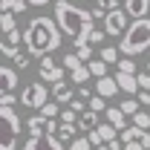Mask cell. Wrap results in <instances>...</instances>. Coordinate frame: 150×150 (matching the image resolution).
<instances>
[{
  "mask_svg": "<svg viewBox=\"0 0 150 150\" xmlns=\"http://www.w3.org/2000/svg\"><path fill=\"white\" fill-rule=\"evenodd\" d=\"M26 35V49L32 52L35 58H43V55H52L58 46H61V26L58 20L46 18V15H38V18L29 20V26L23 29Z\"/></svg>",
  "mask_w": 150,
  "mask_h": 150,
  "instance_id": "obj_1",
  "label": "cell"
},
{
  "mask_svg": "<svg viewBox=\"0 0 150 150\" xmlns=\"http://www.w3.org/2000/svg\"><path fill=\"white\" fill-rule=\"evenodd\" d=\"M55 20L72 43H87V35L95 29V15L78 9L69 0H55Z\"/></svg>",
  "mask_w": 150,
  "mask_h": 150,
  "instance_id": "obj_2",
  "label": "cell"
},
{
  "mask_svg": "<svg viewBox=\"0 0 150 150\" xmlns=\"http://www.w3.org/2000/svg\"><path fill=\"white\" fill-rule=\"evenodd\" d=\"M118 49H121V55H130V58L147 52L150 49V18L133 20L127 26V32L121 35V40H118Z\"/></svg>",
  "mask_w": 150,
  "mask_h": 150,
  "instance_id": "obj_3",
  "label": "cell"
},
{
  "mask_svg": "<svg viewBox=\"0 0 150 150\" xmlns=\"http://www.w3.org/2000/svg\"><path fill=\"white\" fill-rule=\"evenodd\" d=\"M0 121H3V142L0 150H15L20 139V115L15 112V107H3L0 110Z\"/></svg>",
  "mask_w": 150,
  "mask_h": 150,
  "instance_id": "obj_4",
  "label": "cell"
},
{
  "mask_svg": "<svg viewBox=\"0 0 150 150\" xmlns=\"http://www.w3.org/2000/svg\"><path fill=\"white\" fill-rule=\"evenodd\" d=\"M46 101H49V93H46V87H43L40 81H32V84H26V87L20 90V104H23V107L40 110Z\"/></svg>",
  "mask_w": 150,
  "mask_h": 150,
  "instance_id": "obj_5",
  "label": "cell"
},
{
  "mask_svg": "<svg viewBox=\"0 0 150 150\" xmlns=\"http://www.w3.org/2000/svg\"><path fill=\"white\" fill-rule=\"evenodd\" d=\"M127 26H130V15H127L124 9H112V12H107L104 29H107L110 38H121L124 32H127Z\"/></svg>",
  "mask_w": 150,
  "mask_h": 150,
  "instance_id": "obj_6",
  "label": "cell"
},
{
  "mask_svg": "<svg viewBox=\"0 0 150 150\" xmlns=\"http://www.w3.org/2000/svg\"><path fill=\"white\" fill-rule=\"evenodd\" d=\"M38 72H40V81H43V84H58V81H64V72H67V69H64V64H58L55 58L43 55Z\"/></svg>",
  "mask_w": 150,
  "mask_h": 150,
  "instance_id": "obj_7",
  "label": "cell"
},
{
  "mask_svg": "<svg viewBox=\"0 0 150 150\" xmlns=\"http://www.w3.org/2000/svg\"><path fill=\"white\" fill-rule=\"evenodd\" d=\"M23 150H64V142H61L58 136H52V133H46V136H32V139L23 144Z\"/></svg>",
  "mask_w": 150,
  "mask_h": 150,
  "instance_id": "obj_8",
  "label": "cell"
},
{
  "mask_svg": "<svg viewBox=\"0 0 150 150\" xmlns=\"http://www.w3.org/2000/svg\"><path fill=\"white\" fill-rule=\"evenodd\" d=\"M20 43H26V35L20 29H12V32H6L3 40H0V52L6 58H12L15 52H20Z\"/></svg>",
  "mask_w": 150,
  "mask_h": 150,
  "instance_id": "obj_9",
  "label": "cell"
},
{
  "mask_svg": "<svg viewBox=\"0 0 150 150\" xmlns=\"http://www.w3.org/2000/svg\"><path fill=\"white\" fill-rule=\"evenodd\" d=\"M115 81H118V87L124 90V93H130V95H139L142 93V87H139V75H133V72H115Z\"/></svg>",
  "mask_w": 150,
  "mask_h": 150,
  "instance_id": "obj_10",
  "label": "cell"
},
{
  "mask_svg": "<svg viewBox=\"0 0 150 150\" xmlns=\"http://www.w3.org/2000/svg\"><path fill=\"white\" fill-rule=\"evenodd\" d=\"M124 12H127L133 20L147 18L150 15V0H124Z\"/></svg>",
  "mask_w": 150,
  "mask_h": 150,
  "instance_id": "obj_11",
  "label": "cell"
},
{
  "mask_svg": "<svg viewBox=\"0 0 150 150\" xmlns=\"http://www.w3.org/2000/svg\"><path fill=\"white\" fill-rule=\"evenodd\" d=\"M0 81H3V93H15L18 90V67H9V64H3V69H0Z\"/></svg>",
  "mask_w": 150,
  "mask_h": 150,
  "instance_id": "obj_12",
  "label": "cell"
},
{
  "mask_svg": "<svg viewBox=\"0 0 150 150\" xmlns=\"http://www.w3.org/2000/svg\"><path fill=\"white\" fill-rule=\"evenodd\" d=\"M118 90H121V87H118V81H115V75H104V78H98V84H95V93L98 95H104V98H115V95H118Z\"/></svg>",
  "mask_w": 150,
  "mask_h": 150,
  "instance_id": "obj_13",
  "label": "cell"
},
{
  "mask_svg": "<svg viewBox=\"0 0 150 150\" xmlns=\"http://www.w3.org/2000/svg\"><path fill=\"white\" fill-rule=\"evenodd\" d=\"M52 98H55L58 104H72L75 101V93L69 84H64V81H58L55 87H52Z\"/></svg>",
  "mask_w": 150,
  "mask_h": 150,
  "instance_id": "obj_14",
  "label": "cell"
},
{
  "mask_svg": "<svg viewBox=\"0 0 150 150\" xmlns=\"http://www.w3.org/2000/svg\"><path fill=\"white\" fill-rule=\"evenodd\" d=\"M127 118H130V115L121 110V107H107V121H110V124H112L118 133L127 127Z\"/></svg>",
  "mask_w": 150,
  "mask_h": 150,
  "instance_id": "obj_15",
  "label": "cell"
},
{
  "mask_svg": "<svg viewBox=\"0 0 150 150\" xmlns=\"http://www.w3.org/2000/svg\"><path fill=\"white\" fill-rule=\"evenodd\" d=\"M98 124H101V121H98V112H95V110H90V107H87V110L78 115V130H84V133L95 130Z\"/></svg>",
  "mask_w": 150,
  "mask_h": 150,
  "instance_id": "obj_16",
  "label": "cell"
},
{
  "mask_svg": "<svg viewBox=\"0 0 150 150\" xmlns=\"http://www.w3.org/2000/svg\"><path fill=\"white\" fill-rule=\"evenodd\" d=\"M26 130H29V136H46V133H49V118L32 115V118L26 121Z\"/></svg>",
  "mask_w": 150,
  "mask_h": 150,
  "instance_id": "obj_17",
  "label": "cell"
},
{
  "mask_svg": "<svg viewBox=\"0 0 150 150\" xmlns=\"http://www.w3.org/2000/svg\"><path fill=\"white\" fill-rule=\"evenodd\" d=\"M0 9L3 12H15V15H23L29 9V0H0Z\"/></svg>",
  "mask_w": 150,
  "mask_h": 150,
  "instance_id": "obj_18",
  "label": "cell"
},
{
  "mask_svg": "<svg viewBox=\"0 0 150 150\" xmlns=\"http://www.w3.org/2000/svg\"><path fill=\"white\" fill-rule=\"evenodd\" d=\"M90 67H87V64H81V67H78V69H72V72H69V81H72V84H84V81H90Z\"/></svg>",
  "mask_w": 150,
  "mask_h": 150,
  "instance_id": "obj_19",
  "label": "cell"
},
{
  "mask_svg": "<svg viewBox=\"0 0 150 150\" xmlns=\"http://www.w3.org/2000/svg\"><path fill=\"white\" fill-rule=\"evenodd\" d=\"M75 130H78V124H61L55 136L64 142V144H67V142H75Z\"/></svg>",
  "mask_w": 150,
  "mask_h": 150,
  "instance_id": "obj_20",
  "label": "cell"
},
{
  "mask_svg": "<svg viewBox=\"0 0 150 150\" xmlns=\"http://www.w3.org/2000/svg\"><path fill=\"white\" fill-rule=\"evenodd\" d=\"M61 110H64V107H61L58 101H46V104L40 107V115H43V118H58Z\"/></svg>",
  "mask_w": 150,
  "mask_h": 150,
  "instance_id": "obj_21",
  "label": "cell"
},
{
  "mask_svg": "<svg viewBox=\"0 0 150 150\" xmlns=\"http://www.w3.org/2000/svg\"><path fill=\"white\" fill-rule=\"evenodd\" d=\"M142 127H136V124H130V127H124V130H121V142H124V144H127V142H139V139H142Z\"/></svg>",
  "mask_w": 150,
  "mask_h": 150,
  "instance_id": "obj_22",
  "label": "cell"
},
{
  "mask_svg": "<svg viewBox=\"0 0 150 150\" xmlns=\"http://www.w3.org/2000/svg\"><path fill=\"white\" fill-rule=\"evenodd\" d=\"M0 29H3V35H6V32H12V29H18L15 12H3V15H0Z\"/></svg>",
  "mask_w": 150,
  "mask_h": 150,
  "instance_id": "obj_23",
  "label": "cell"
},
{
  "mask_svg": "<svg viewBox=\"0 0 150 150\" xmlns=\"http://www.w3.org/2000/svg\"><path fill=\"white\" fill-rule=\"evenodd\" d=\"M78 115H81V112H75L72 107L67 104V107L61 110V115H58V121H61V124H78Z\"/></svg>",
  "mask_w": 150,
  "mask_h": 150,
  "instance_id": "obj_24",
  "label": "cell"
},
{
  "mask_svg": "<svg viewBox=\"0 0 150 150\" xmlns=\"http://www.w3.org/2000/svg\"><path fill=\"white\" fill-rule=\"evenodd\" d=\"M98 133H101L104 142H115V136H118V130L112 127L110 121H101V124H98Z\"/></svg>",
  "mask_w": 150,
  "mask_h": 150,
  "instance_id": "obj_25",
  "label": "cell"
},
{
  "mask_svg": "<svg viewBox=\"0 0 150 150\" xmlns=\"http://www.w3.org/2000/svg\"><path fill=\"white\" fill-rule=\"evenodd\" d=\"M75 52H78V58L87 64V61H93V43L87 40V43H75Z\"/></svg>",
  "mask_w": 150,
  "mask_h": 150,
  "instance_id": "obj_26",
  "label": "cell"
},
{
  "mask_svg": "<svg viewBox=\"0 0 150 150\" xmlns=\"http://www.w3.org/2000/svg\"><path fill=\"white\" fill-rule=\"evenodd\" d=\"M61 61H64V69H67V72H72V69H78V67L84 64V61L78 58V52H69V55H67V58H61Z\"/></svg>",
  "mask_w": 150,
  "mask_h": 150,
  "instance_id": "obj_27",
  "label": "cell"
},
{
  "mask_svg": "<svg viewBox=\"0 0 150 150\" xmlns=\"http://www.w3.org/2000/svg\"><path fill=\"white\" fill-rule=\"evenodd\" d=\"M87 67H90V72L95 78H104L107 75V61H87Z\"/></svg>",
  "mask_w": 150,
  "mask_h": 150,
  "instance_id": "obj_28",
  "label": "cell"
},
{
  "mask_svg": "<svg viewBox=\"0 0 150 150\" xmlns=\"http://www.w3.org/2000/svg\"><path fill=\"white\" fill-rule=\"evenodd\" d=\"M118 52H121V49H115V46H104V49H101V61H107V64H118V61H121Z\"/></svg>",
  "mask_w": 150,
  "mask_h": 150,
  "instance_id": "obj_29",
  "label": "cell"
},
{
  "mask_svg": "<svg viewBox=\"0 0 150 150\" xmlns=\"http://www.w3.org/2000/svg\"><path fill=\"white\" fill-rule=\"evenodd\" d=\"M133 124H136V127H142V130H150V112L139 110L136 115H133Z\"/></svg>",
  "mask_w": 150,
  "mask_h": 150,
  "instance_id": "obj_30",
  "label": "cell"
},
{
  "mask_svg": "<svg viewBox=\"0 0 150 150\" xmlns=\"http://www.w3.org/2000/svg\"><path fill=\"white\" fill-rule=\"evenodd\" d=\"M29 55H32V52H15V55H12V64H15L18 69H26V67H29Z\"/></svg>",
  "mask_w": 150,
  "mask_h": 150,
  "instance_id": "obj_31",
  "label": "cell"
},
{
  "mask_svg": "<svg viewBox=\"0 0 150 150\" xmlns=\"http://www.w3.org/2000/svg\"><path fill=\"white\" fill-rule=\"evenodd\" d=\"M104 38H110V35H107V29H104V26H101V29H98V26H95L93 32H90V35H87V40H90V43H93V46H95V43H101V40H104Z\"/></svg>",
  "mask_w": 150,
  "mask_h": 150,
  "instance_id": "obj_32",
  "label": "cell"
},
{
  "mask_svg": "<svg viewBox=\"0 0 150 150\" xmlns=\"http://www.w3.org/2000/svg\"><path fill=\"white\" fill-rule=\"evenodd\" d=\"M90 110H95V112H107V104H104V95H98V93H95L93 98H90Z\"/></svg>",
  "mask_w": 150,
  "mask_h": 150,
  "instance_id": "obj_33",
  "label": "cell"
},
{
  "mask_svg": "<svg viewBox=\"0 0 150 150\" xmlns=\"http://www.w3.org/2000/svg\"><path fill=\"white\" fill-rule=\"evenodd\" d=\"M118 107H121V110L127 112V115H136V112H139V101H136V98H127V101H121V104H118Z\"/></svg>",
  "mask_w": 150,
  "mask_h": 150,
  "instance_id": "obj_34",
  "label": "cell"
},
{
  "mask_svg": "<svg viewBox=\"0 0 150 150\" xmlns=\"http://www.w3.org/2000/svg\"><path fill=\"white\" fill-rule=\"evenodd\" d=\"M118 3H121V0H95V9H101V12H112V9H118Z\"/></svg>",
  "mask_w": 150,
  "mask_h": 150,
  "instance_id": "obj_35",
  "label": "cell"
},
{
  "mask_svg": "<svg viewBox=\"0 0 150 150\" xmlns=\"http://www.w3.org/2000/svg\"><path fill=\"white\" fill-rule=\"evenodd\" d=\"M69 150H93V142L90 139H75V142H69Z\"/></svg>",
  "mask_w": 150,
  "mask_h": 150,
  "instance_id": "obj_36",
  "label": "cell"
},
{
  "mask_svg": "<svg viewBox=\"0 0 150 150\" xmlns=\"http://www.w3.org/2000/svg\"><path fill=\"white\" fill-rule=\"evenodd\" d=\"M118 69H121V72H133V75H136V61H130V55L121 58V61H118Z\"/></svg>",
  "mask_w": 150,
  "mask_h": 150,
  "instance_id": "obj_37",
  "label": "cell"
},
{
  "mask_svg": "<svg viewBox=\"0 0 150 150\" xmlns=\"http://www.w3.org/2000/svg\"><path fill=\"white\" fill-rule=\"evenodd\" d=\"M87 139L93 142V147H98V144H104V139H101V133H98V127H95V130H90V133H87Z\"/></svg>",
  "mask_w": 150,
  "mask_h": 150,
  "instance_id": "obj_38",
  "label": "cell"
},
{
  "mask_svg": "<svg viewBox=\"0 0 150 150\" xmlns=\"http://www.w3.org/2000/svg\"><path fill=\"white\" fill-rule=\"evenodd\" d=\"M139 87L142 90H150V72H139Z\"/></svg>",
  "mask_w": 150,
  "mask_h": 150,
  "instance_id": "obj_39",
  "label": "cell"
},
{
  "mask_svg": "<svg viewBox=\"0 0 150 150\" xmlns=\"http://www.w3.org/2000/svg\"><path fill=\"white\" fill-rule=\"evenodd\" d=\"M0 104H3V107H12V104H15V93H3L0 95Z\"/></svg>",
  "mask_w": 150,
  "mask_h": 150,
  "instance_id": "obj_40",
  "label": "cell"
},
{
  "mask_svg": "<svg viewBox=\"0 0 150 150\" xmlns=\"http://www.w3.org/2000/svg\"><path fill=\"white\" fill-rule=\"evenodd\" d=\"M69 107H72L75 112H84V110H87V107H84V98H81V95L75 98V101H72V104H69Z\"/></svg>",
  "mask_w": 150,
  "mask_h": 150,
  "instance_id": "obj_41",
  "label": "cell"
},
{
  "mask_svg": "<svg viewBox=\"0 0 150 150\" xmlns=\"http://www.w3.org/2000/svg\"><path fill=\"white\" fill-rule=\"evenodd\" d=\"M124 150H147V147H144L142 142H127V144H124Z\"/></svg>",
  "mask_w": 150,
  "mask_h": 150,
  "instance_id": "obj_42",
  "label": "cell"
},
{
  "mask_svg": "<svg viewBox=\"0 0 150 150\" xmlns=\"http://www.w3.org/2000/svg\"><path fill=\"white\" fill-rule=\"evenodd\" d=\"M139 104H150V90H142L139 93Z\"/></svg>",
  "mask_w": 150,
  "mask_h": 150,
  "instance_id": "obj_43",
  "label": "cell"
},
{
  "mask_svg": "<svg viewBox=\"0 0 150 150\" xmlns=\"http://www.w3.org/2000/svg\"><path fill=\"white\" fill-rule=\"evenodd\" d=\"M78 95H81V98H93V95H90V87H81V90H78Z\"/></svg>",
  "mask_w": 150,
  "mask_h": 150,
  "instance_id": "obj_44",
  "label": "cell"
},
{
  "mask_svg": "<svg viewBox=\"0 0 150 150\" xmlns=\"http://www.w3.org/2000/svg\"><path fill=\"white\" fill-rule=\"evenodd\" d=\"M49 0H29V6H46Z\"/></svg>",
  "mask_w": 150,
  "mask_h": 150,
  "instance_id": "obj_45",
  "label": "cell"
},
{
  "mask_svg": "<svg viewBox=\"0 0 150 150\" xmlns=\"http://www.w3.org/2000/svg\"><path fill=\"white\" fill-rule=\"evenodd\" d=\"M147 72H150V61H147Z\"/></svg>",
  "mask_w": 150,
  "mask_h": 150,
  "instance_id": "obj_46",
  "label": "cell"
}]
</instances>
